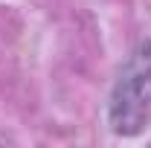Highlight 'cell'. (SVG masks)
I'll return each mask as SVG.
<instances>
[{
  "instance_id": "cell-1",
  "label": "cell",
  "mask_w": 151,
  "mask_h": 148,
  "mask_svg": "<svg viewBox=\"0 0 151 148\" xmlns=\"http://www.w3.org/2000/svg\"><path fill=\"white\" fill-rule=\"evenodd\" d=\"M108 122L119 137H137L151 122V41L131 52L108 99Z\"/></svg>"
}]
</instances>
